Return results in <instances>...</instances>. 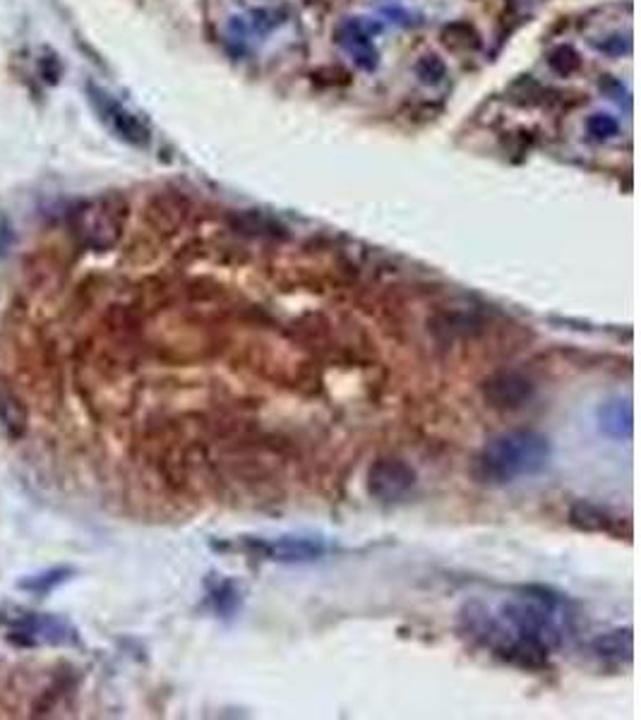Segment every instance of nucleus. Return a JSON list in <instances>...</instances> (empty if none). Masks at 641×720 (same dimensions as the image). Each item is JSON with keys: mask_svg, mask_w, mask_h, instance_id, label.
Wrapping results in <instances>:
<instances>
[{"mask_svg": "<svg viewBox=\"0 0 641 720\" xmlns=\"http://www.w3.org/2000/svg\"><path fill=\"white\" fill-rule=\"evenodd\" d=\"M279 22H281L279 15L274 10H257V12H253V22H250V29H255V32H260V34H267L269 29L277 27Z\"/></svg>", "mask_w": 641, "mask_h": 720, "instance_id": "nucleus-17", "label": "nucleus"}, {"mask_svg": "<svg viewBox=\"0 0 641 720\" xmlns=\"http://www.w3.org/2000/svg\"><path fill=\"white\" fill-rule=\"evenodd\" d=\"M382 32V24L365 20V17H346L334 32V41L349 53L353 63L365 72H373L380 63V53L373 44V39Z\"/></svg>", "mask_w": 641, "mask_h": 720, "instance_id": "nucleus-6", "label": "nucleus"}, {"mask_svg": "<svg viewBox=\"0 0 641 720\" xmlns=\"http://www.w3.org/2000/svg\"><path fill=\"white\" fill-rule=\"evenodd\" d=\"M569 524H572L577 531L586 533H608V536L622 538L632 536V526L625 516L615 514L610 507H603V504L579 500L569 507Z\"/></svg>", "mask_w": 641, "mask_h": 720, "instance_id": "nucleus-9", "label": "nucleus"}, {"mask_svg": "<svg viewBox=\"0 0 641 720\" xmlns=\"http://www.w3.org/2000/svg\"><path fill=\"white\" fill-rule=\"evenodd\" d=\"M553 444L550 437L531 428L507 430L485 442L473 459V478L483 485H512L533 478L550 464Z\"/></svg>", "mask_w": 641, "mask_h": 720, "instance_id": "nucleus-2", "label": "nucleus"}, {"mask_svg": "<svg viewBox=\"0 0 641 720\" xmlns=\"http://www.w3.org/2000/svg\"><path fill=\"white\" fill-rule=\"evenodd\" d=\"M416 75L423 84L435 87V84H440L447 77L445 60H442L440 56H435V53H428V56H423L416 63Z\"/></svg>", "mask_w": 641, "mask_h": 720, "instance_id": "nucleus-14", "label": "nucleus"}, {"mask_svg": "<svg viewBox=\"0 0 641 720\" xmlns=\"http://www.w3.org/2000/svg\"><path fill=\"white\" fill-rule=\"evenodd\" d=\"M248 555L279 564L317 562L332 550L325 538L317 536H277V538H243L236 543Z\"/></svg>", "mask_w": 641, "mask_h": 720, "instance_id": "nucleus-4", "label": "nucleus"}, {"mask_svg": "<svg viewBox=\"0 0 641 720\" xmlns=\"http://www.w3.org/2000/svg\"><path fill=\"white\" fill-rule=\"evenodd\" d=\"M89 99H92L99 116L109 123V128L116 132L121 140L135 144V147H145V144H149V128L135 116V113H130L128 108L118 104L116 99H111L109 94L101 92L97 87H89Z\"/></svg>", "mask_w": 641, "mask_h": 720, "instance_id": "nucleus-8", "label": "nucleus"}, {"mask_svg": "<svg viewBox=\"0 0 641 720\" xmlns=\"http://www.w3.org/2000/svg\"><path fill=\"white\" fill-rule=\"evenodd\" d=\"M128 207L121 195H101L82 202L73 212V231L89 250H111L121 240Z\"/></svg>", "mask_w": 641, "mask_h": 720, "instance_id": "nucleus-3", "label": "nucleus"}, {"mask_svg": "<svg viewBox=\"0 0 641 720\" xmlns=\"http://www.w3.org/2000/svg\"><path fill=\"white\" fill-rule=\"evenodd\" d=\"M0 423L10 437H20L27 430V408L15 394L0 392Z\"/></svg>", "mask_w": 641, "mask_h": 720, "instance_id": "nucleus-13", "label": "nucleus"}, {"mask_svg": "<svg viewBox=\"0 0 641 720\" xmlns=\"http://www.w3.org/2000/svg\"><path fill=\"white\" fill-rule=\"evenodd\" d=\"M586 128H589L596 140H610V137H615L617 132H620V123H617L613 116H608V113H593L589 123H586Z\"/></svg>", "mask_w": 641, "mask_h": 720, "instance_id": "nucleus-16", "label": "nucleus"}, {"mask_svg": "<svg viewBox=\"0 0 641 720\" xmlns=\"http://www.w3.org/2000/svg\"><path fill=\"white\" fill-rule=\"evenodd\" d=\"M536 396V384L521 370H497L483 382V399L497 411H519Z\"/></svg>", "mask_w": 641, "mask_h": 720, "instance_id": "nucleus-7", "label": "nucleus"}, {"mask_svg": "<svg viewBox=\"0 0 641 720\" xmlns=\"http://www.w3.org/2000/svg\"><path fill=\"white\" fill-rule=\"evenodd\" d=\"M243 596L241 586L233 579H226V576H217L214 581L207 584V605L212 608L214 615L219 617H233L238 610H241Z\"/></svg>", "mask_w": 641, "mask_h": 720, "instance_id": "nucleus-12", "label": "nucleus"}, {"mask_svg": "<svg viewBox=\"0 0 641 720\" xmlns=\"http://www.w3.org/2000/svg\"><path fill=\"white\" fill-rule=\"evenodd\" d=\"M461 629L493 656L519 665L543 668L574 632L572 603L545 586H524L497 605L471 603L461 610Z\"/></svg>", "mask_w": 641, "mask_h": 720, "instance_id": "nucleus-1", "label": "nucleus"}, {"mask_svg": "<svg viewBox=\"0 0 641 720\" xmlns=\"http://www.w3.org/2000/svg\"><path fill=\"white\" fill-rule=\"evenodd\" d=\"M548 65L550 70L557 72V75L567 77L581 68V58L572 46H557L548 56Z\"/></svg>", "mask_w": 641, "mask_h": 720, "instance_id": "nucleus-15", "label": "nucleus"}, {"mask_svg": "<svg viewBox=\"0 0 641 720\" xmlns=\"http://www.w3.org/2000/svg\"><path fill=\"white\" fill-rule=\"evenodd\" d=\"M591 653L601 663L608 665H622L632 660L634 653V636L632 629H613V632L598 634L596 639L591 641Z\"/></svg>", "mask_w": 641, "mask_h": 720, "instance_id": "nucleus-10", "label": "nucleus"}, {"mask_svg": "<svg viewBox=\"0 0 641 720\" xmlns=\"http://www.w3.org/2000/svg\"><path fill=\"white\" fill-rule=\"evenodd\" d=\"M598 425H601L603 435L610 440H632L634 435V408L632 401H608L598 408Z\"/></svg>", "mask_w": 641, "mask_h": 720, "instance_id": "nucleus-11", "label": "nucleus"}, {"mask_svg": "<svg viewBox=\"0 0 641 720\" xmlns=\"http://www.w3.org/2000/svg\"><path fill=\"white\" fill-rule=\"evenodd\" d=\"M416 471L406 461L382 456L368 468V492L377 502H399L416 488Z\"/></svg>", "mask_w": 641, "mask_h": 720, "instance_id": "nucleus-5", "label": "nucleus"}]
</instances>
